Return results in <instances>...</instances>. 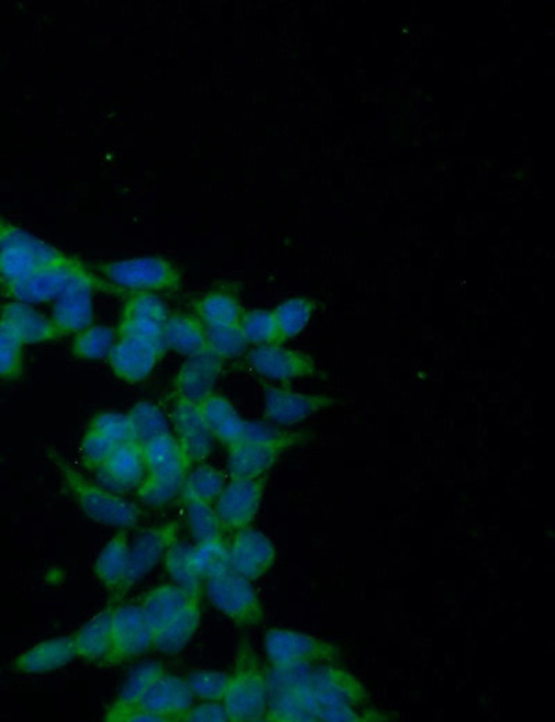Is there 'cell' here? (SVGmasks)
Returning <instances> with one entry per match:
<instances>
[{"label":"cell","instance_id":"1f68e13d","mask_svg":"<svg viewBox=\"0 0 555 722\" xmlns=\"http://www.w3.org/2000/svg\"><path fill=\"white\" fill-rule=\"evenodd\" d=\"M129 545L125 530L120 531L112 541L103 548L97 560L95 575L104 588L112 595L122 586L128 568Z\"/></svg>","mask_w":555,"mask_h":722},{"label":"cell","instance_id":"74e56055","mask_svg":"<svg viewBox=\"0 0 555 722\" xmlns=\"http://www.w3.org/2000/svg\"><path fill=\"white\" fill-rule=\"evenodd\" d=\"M191 552V545L175 542L166 553V568L177 586L201 598L202 579L197 577L195 569L192 567Z\"/></svg>","mask_w":555,"mask_h":722},{"label":"cell","instance_id":"836d02e7","mask_svg":"<svg viewBox=\"0 0 555 722\" xmlns=\"http://www.w3.org/2000/svg\"><path fill=\"white\" fill-rule=\"evenodd\" d=\"M316 307V302L312 301L310 297L295 296L280 303L272 311L274 312L278 329H280L282 342L290 341V339L296 338L297 335L305 331L308 323L312 321Z\"/></svg>","mask_w":555,"mask_h":722},{"label":"cell","instance_id":"7a4b0ae2","mask_svg":"<svg viewBox=\"0 0 555 722\" xmlns=\"http://www.w3.org/2000/svg\"><path fill=\"white\" fill-rule=\"evenodd\" d=\"M50 459L59 471L67 490L92 521L127 530L143 520L144 511L138 506L131 504L118 494L104 489L101 485L89 483L59 453L50 452Z\"/></svg>","mask_w":555,"mask_h":722},{"label":"cell","instance_id":"e575fe53","mask_svg":"<svg viewBox=\"0 0 555 722\" xmlns=\"http://www.w3.org/2000/svg\"><path fill=\"white\" fill-rule=\"evenodd\" d=\"M117 338V329L98 324L77 334L71 352L80 360L106 359Z\"/></svg>","mask_w":555,"mask_h":722},{"label":"cell","instance_id":"8fae6325","mask_svg":"<svg viewBox=\"0 0 555 722\" xmlns=\"http://www.w3.org/2000/svg\"><path fill=\"white\" fill-rule=\"evenodd\" d=\"M155 630L146 620L143 607L128 605L113 610L112 651L106 666L143 656L154 648Z\"/></svg>","mask_w":555,"mask_h":722},{"label":"cell","instance_id":"8d00e7d4","mask_svg":"<svg viewBox=\"0 0 555 722\" xmlns=\"http://www.w3.org/2000/svg\"><path fill=\"white\" fill-rule=\"evenodd\" d=\"M131 422H133L135 442L143 444L148 443L165 433H170L169 422L160 407L151 402H139L128 413Z\"/></svg>","mask_w":555,"mask_h":722},{"label":"cell","instance_id":"d590c367","mask_svg":"<svg viewBox=\"0 0 555 722\" xmlns=\"http://www.w3.org/2000/svg\"><path fill=\"white\" fill-rule=\"evenodd\" d=\"M191 564L197 577L207 580L222 574L229 567V551L224 539L197 542L192 546Z\"/></svg>","mask_w":555,"mask_h":722},{"label":"cell","instance_id":"9a60e30c","mask_svg":"<svg viewBox=\"0 0 555 722\" xmlns=\"http://www.w3.org/2000/svg\"><path fill=\"white\" fill-rule=\"evenodd\" d=\"M228 551L230 569L249 580L263 578L276 560V549L271 539L251 527L235 532Z\"/></svg>","mask_w":555,"mask_h":722},{"label":"cell","instance_id":"484cf974","mask_svg":"<svg viewBox=\"0 0 555 722\" xmlns=\"http://www.w3.org/2000/svg\"><path fill=\"white\" fill-rule=\"evenodd\" d=\"M113 610L93 617L75 638L77 657L92 663H106L112 651Z\"/></svg>","mask_w":555,"mask_h":722},{"label":"cell","instance_id":"ee69618b","mask_svg":"<svg viewBox=\"0 0 555 722\" xmlns=\"http://www.w3.org/2000/svg\"><path fill=\"white\" fill-rule=\"evenodd\" d=\"M24 345L0 326V380L18 381L24 373Z\"/></svg>","mask_w":555,"mask_h":722},{"label":"cell","instance_id":"b9f144b4","mask_svg":"<svg viewBox=\"0 0 555 722\" xmlns=\"http://www.w3.org/2000/svg\"><path fill=\"white\" fill-rule=\"evenodd\" d=\"M186 477H160V475H145L138 486L139 499L145 505L160 507L170 504L178 494H181Z\"/></svg>","mask_w":555,"mask_h":722},{"label":"cell","instance_id":"f35d334b","mask_svg":"<svg viewBox=\"0 0 555 722\" xmlns=\"http://www.w3.org/2000/svg\"><path fill=\"white\" fill-rule=\"evenodd\" d=\"M246 342L253 347H263V345L284 343L282 342L280 329L272 311H250L245 312L242 320L239 323Z\"/></svg>","mask_w":555,"mask_h":722},{"label":"cell","instance_id":"2e32d148","mask_svg":"<svg viewBox=\"0 0 555 722\" xmlns=\"http://www.w3.org/2000/svg\"><path fill=\"white\" fill-rule=\"evenodd\" d=\"M246 361L256 374L278 382L306 379L317 371L310 356L282 347V343L256 347L250 350Z\"/></svg>","mask_w":555,"mask_h":722},{"label":"cell","instance_id":"6da1fadb","mask_svg":"<svg viewBox=\"0 0 555 722\" xmlns=\"http://www.w3.org/2000/svg\"><path fill=\"white\" fill-rule=\"evenodd\" d=\"M293 688L312 722H359L375 717L365 711L369 689L348 669L337 664L293 667Z\"/></svg>","mask_w":555,"mask_h":722},{"label":"cell","instance_id":"30bf717a","mask_svg":"<svg viewBox=\"0 0 555 722\" xmlns=\"http://www.w3.org/2000/svg\"><path fill=\"white\" fill-rule=\"evenodd\" d=\"M180 533L178 522L150 528L136 539L134 546L129 548L128 568L122 586L113 595V601H118L138 585L160 560L166 556L167 551L174 545Z\"/></svg>","mask_w":555,"mask_h":722},{"label":"cell","instance_id":"7c38bea8","mask_svg":"<svg viewBox=\"0 0 555 722\" xmlns=\"http://www.w3.org/2000/svg\"><path fill=\"white\" fill-rule=\"evenodd\" d=\"M265 486L267 477L228 481L214 504L224 531L237 532L250 527L260 510Z\"/></svg>","mask_w":555,"mask_h":722},{"label":"cell","instance_id":"bcb514c9","mask_svg":"<svg viewBox=\"0 0 555 722\" xmlns=\"http://www.w3.org/2000/svg\"><path fill=\"white\" fill-rule=\"evenodd\" d=\"M92 430L102 433L114 444H125L135 442V433L133 422H131L128 415L122 413H101L93 417L91 422Z\"/></svg>","mask_w":555,"mask_h":722},{"label":"cell","instance_id":"cb8c5ba5","mask_svg":"<svg viewBox=\"0 0 555 722\" xmlns=\"http://www.w3.org/2000/svg\"><path fill=\"white\" fill-rule=\"evenodd\" d=\"M199 407L214 439L228 448L240 441L246 421L227 397L214 392Z\"/></svg>","mask_w":555,"mask_h":722},{"label":"cell","instance_id":"f1b7e54d","mask_svg":"<svg viewBox=\"0 0 555 722\" xmlns=\"http://www.w3.org/2000/svg\"><path fill=\"white\" fill-rule=\"evenodd\" d=\"M163 673L166 669L159 663L145 664V666L136 668L124 684L117 700L107 711L106 721L124 722L125 717L139 708L140 700L144 699L151 684Z\"/></svg>","mask_w":555,"mask_h":722},{"label":"cell","instance_id":"5b68a950","mask_svg":"<svg viewBox=\"0 0 555 722\" xmlns=\"http://www.w3.org/2000/svg\"><path fill=\"white\" fill-rule=\"evenodd\" d=\"M98 269L110 284L129 293L175 292L182 286L180 270L160 256L112 261Z\"/></svg>","mask_w":555,"mask_h":722},{"label":"cell","instance_id":"d6986e66","mask_svg":"<svg viewBox=\"0 0 555 722\" xmlns=\"http://www.w3.org/2000/svg\"><path fill=\"white\" fill-rule=\"evenodd\" d=\"M98 471L99 483L113 494L138 488L146 475L143 447L136 442L120 444Z\"/></svg>","mask_w":555,"mask_h":722},{"label":"cell","instance_id":"8992f818","mask_svg":"<svg viewBox=\"0 0 555 722\" xmlns=\"http://www.w3.org/2000/svg\"><path fill=\"white\" fill-rule=\"evenodd\" d=\"M264 647L272 668L314 667L342 661V648L333 643L285 628L267 631Z\"/></svg>","mask_w":555,"mask_h":722},{"label":"cell","instance_id":"7402d4cb","mask_svg":"<svg viewBox=\"0 0 555 722\" xmlns=\"http://www.w3.org/2000/svg\"><path fill=\"white\" fill-rule=\"evenodd\" d=\"M223 370V360L212 353L190 358L178 371L174 381L175 396L201 405L214 394V385Z\"/></svg>","mask_w":555,"mask_h":722},{"label":"cell","instance_id":"52a82bcc","mask_svg":"<svg viewBox=\"0 0 555 722\" xmlns=\"http://www.w3.org/2000/svg\"><path fill=\"white\" fill-rule=\"evenodd\" d=\"M206 593L214 607L240 628L258 627L264 620V609L251 580L225 569L206 580Z\"/></svg>","mask_w":555,"mask_h":722},{"label":"cell","instance_id":"5bb4252c","mask_svg":"<svg viewBox=\"0 0 555 722\" xmlns=\"http://www.w3.org/2000/svg\"><path fill=\"white\" fill-rule=\"evenodd\" d=\"M337 405V401L326 395H307L282 386H264V417L278 427H292L316 413Z\"/></svg>","mask_w":555,"mask_h":722},{"label":"cell","instance_id":"d4e9b609","mask_svg":"<svg viewBox=\"0 0 555 722\" xmlns=\"http://www.w3.org/2000/svg\"><path fill=\"white\" fill-rule=\"evenodd\" d=\"M163 338L167 349L188 359L208 352L206 327L188 314H170L163 324Z\"/></svg>","mask_w":555,"mask_h":722},{"label":"cell","instance_id":"44dd1931","mask_svg":"<svg viewBox=\"0 0 555 722\" xmlns=\"http://www.w3.org/2000/svg\"><path fill=\"white\" fill-rule=\"evenodd\" d=\"M0 326L9 329L23 345L56 341L61 338L54 323L29 303L13 301L0 311Z\"/></svg>","mask_w":555,"mask_h":722},{"label":"cell","instance_id":"f907efd6","mask_svg":"<svg viewBox=\"0 0 555 722\" xmlns=\"http://www.w3.org/2000/svg\"><path fill=\"white\" fill-rule=\"evenodd\" d=\"M124 722H167L163 717L150 713L148 710L136 709L125 717Z\"/></svg>","mask_w":555,"mask_h":722},{"label":"cell","instance_id":"4dcf8cb0","mask_svg":"<svg viewBox=\"0 0 555 722\" xmlns=\"http://www.w3.org/2000/svg\"><path fill=\"white\" fill-rule=\"evenodd\" d=\"M199 320L206 328H225L239 326L243 308L233 293L214 291L195 303Z\"/></svg>","mask_w":555,"mask_h":722},{"label":"cell","instance_id":"f546056e","mask_svg":"<svg viewBox=\"0 0 555 722\" xmlns=\"http://www.w3.org/2000/svg\"><path fill=\"white\" fill-rule=\"evenodd\" d=\"M199 624H201V605L197 600L155 631L154 648L163 654L180 653L196 634Z\"/></svg>","mask_w":555,"mask_h":722},{"label":"cell","instance_id":"9c48e42d","mask_svg":"<svg viewBox=\"0 0 555 722\" xmlns=\"http://www.w3.org/2000/svg\"><path fill=\"white\" fill-rule=\"evenodd\" d=\"M88 273L81 261L72 259L68 263L44 267L25 279L0 285L14 301L34 305L56 301L72 282Z\"/></svg>","mask_w":555,"mask_h":722},{"label":"cell","instance_id":"681fc988","mask_svg":"<svg viewBox=\"0 0 555 722\" xmlns=\"http://www.w3.org/2000/svg\"><path fill=\"white\" fill-rule=\"evenodd\" d=\"M182 722H227L229 717L223 702H206L199 706H192L185 714L181 717Z\"/></svg>","mask_w":555,"mask_h":722},{"label":"cell","instance_id":"277c9868","mask_svg":"<svg viewBox=\"0 0 555 722\" xmlns=\"http://www.w3.org/2000/svg\"><path fill=\"white\" fill-rule=\"evenodd\" d=\"M72 259L0 216V284L25 279L44 267L68 263Z\"/></svg>","mask_w":555,"mask_h":722},{"label":"cell","instance_id":"ab89813d","mask_svg":"<svg viewBox=\"0 0 555 722\" xmlns=\"http://www.w3.org/2000/svg\"><path fill=\"white\" fill-rule=\"evenodd\" d=\"M188 510V526L192 537L196 542L213 541V539H224L222 522L218 520L214 505L204 504V501L185 499Z\"/></svg>","mask_w":555,"mask_h":722},{"label":"cell","instance_id":"83f0119b","mask_svg":"<svg viewBox=\"0 0 555 722\" xmlns=\"http://www.w3.org/2000/svg\"><path fill=\"white\" fill-rule=\"evenodd\" d=\"M146 471L154 475H188L192 464L183 454L180 442L171 433L143 444Z\"/></svg>","mask_w":555,"mask_h":722},{"label":"cell","instance_id":"7bdbcfd3","mask_svg":"<svg viewBox=\"0 0 555 722\" xmlns=\"http://www.w3.org/2000/svg\"><path fill=\"white\" fill-rule=\"evenodd\" d=\"M169 316L166 303L150 292L131 293L123 308L125 318H143V320L165 324Z\"/></svg>","mask_w":555,"mask_h":722},{"label":"cell","instance_id":"e0dca14e","mask_svg":"<svg viewBox=\"0 0 555 722\" xmlns=\"http://www.w3.org/2000/svg\"><path fill=\"white\" fill-rule=\"evenodd\" d=\"M172 426L177 433L183 454L188 462L201 464L211 456L214 441L211 430L202 416L201 407L196 403L175 396L171 411Z\"/></svg>","mask_w":555,"mask_h":722},{"label":"cell","instance_id":"4316f807","mask_svg":"<svg viewBox=\"0 0 555 722\" xmlns=\"http://www.w3.org/2000/svg\"><path fill=\"white\" fill-rule=\"evenodd\" d=\"M197 600V596L186 593L180 586L166 585L146 595L140 607H143L146 620L156 631Z\"/></svg>","mask_w":555,"mask_h":722},{"label":"cell","instance_id":"4fadbf2b","mask_svg":"<svg viewBox=\"0 0 555 722\" xmlns=\"http://www.w3.org/2000/svg\"><path fill=\"white\" fill-rule=\"evenodd\" d=\"M305 433L290 432L281 441H240L229 447L228 473L230 478H263L274 467L285 450L305 441Z\"/></svg>","mask_w":555,"mask_h":722},{"label":"cell","instance_id":"60d3db41","mask_svg":"<svg viewBox=\"0 0 555 722\" xmlns=\"http://www.w3.org/2000/svg\"><path fill=\"white\" fill-rule=\"evenodd\" d=\"M208 353L219 360L237 359L248 349L239 326L225 328H206Z\"/></svg>","mask_w":555,"mask_h":722},{"label":"cell","instance_id":"7dc6e473","mask_svg":"<svg viewBox=\"0 0 555 722\" xmlns=\"http://www.w3.org/2000/svg\"><path fill=\"white\" fill-rule=\"evenodd\" d=\"M118 337L138 339L146 343L154 345L166 352L163 338V324L143 320V318H122L117 328Z\"/></svg>","mask_w":555,"mask_h":722},{"label":"cell","instance_id":"ba28073f","mask_svg":"<svg viewBox=\"0 0 555 722\" xmlns=\"http://www.w3.org/2000/svg\"><path fill=\"white\" fill-rule=\"evenodd\" d=\"M95 290L115 293L125 292L97 279L91 273L81 275L57 297L54 312H52L50 320L60 337L81 332L92 326V292Z\"/></svg>","mask_w":555,"mask_h":722},{"label":"cell","instance_id":"ac0fdd59","mask_svg":"<svg viewBox=\"0 0 555 722\" xmlns=\"http://www.w3.org/2000/svg\"><path fill=\"white\" fill-rule=\"evenodd\" d=\"M166 352L138 339L118 337L107 356L110 368L127 384H139L148 379Z\"/></svg>","mask_w":555,"mask_h":722},{"label":"cell","instance_id":"f6af8a7d","mask_svg":"<svg viewBox=\"0 0 555 722\" xmlns=\"http://www.w3.org/2000/svg\"><path fill=\"white\" fill-rule=\"evenodd\" d=\"M193 696L204 702H223L229 682V673L197 672L185 679Z\"/></svg>","mask_w":555,"mask_h":722},{"label":"cell","instance_id":"603a6c76","mask_svg":"<svg viewBox=\"0 0 555 722\" xmlns=\"http://www.w3.org/2000/svg\"><path fill=\"white\" fill-rule=\"evenodd\" d=\"M77 658L75 638L60 636L39 643L15 658V672L27 675L54 673Z\"/></svg>","mask_w":555,"mask_h":722},{"label":"cell","instance_id":"3957f363","mask_svg":"<svg viewBox=\"0 0 555 722\" xmlns=\"http://www.w3.org/2000/svg\"><path fill=\"white\" fill-rule=\"evenodd\" d=\"M269 703V684L267 672L260 658L248 641L240 642L234 672L229 674L227 692L223 704L229 721H265Z\"/></svg>","mask_w":555,"mask_h":722},{"label":"cell","instance_id":"ffe728a7","mask_svg":"<svg viewBox=\"0 0 555 722\" xmlns=\"http://www.w3.org/2000/svg\"><path fill=\"white\" fill-rule=\"evenodd\" d=\"M195 702L190 685L180 677L163 673L156 679L139 708L150 713L163 717L167 722L180 721L181 717L190 710Z\"/></svg>","mask_w":555,"mask_h":722},{"label":"cell","instance_id":"d6a6232c","mask_svg":"<svg viewBox=\"0 0 555 722\" xmlns=\"http://www.w3.org/2000/svg\"><path fill=\"white\" fill-rule=\"evenodd\" d=\"M227 475L213 465L199 464L195 470L188 473L182 486V498L204 501L214 505L227 485Z\"/></svg>","mask_w":555,"mask_h":722},{"label":"cell","instance_id":"c3c4849f","mask_svg":"<svg viewBox=\"0 0 555 722\" xmlns=\"http://www.w3.org/2000/svg\"><path fill=\"white\" fill-rule=\"evenodd\" d=\"M115 448H117V444L103 437L102 433L89 428L81 443L82 462L89 470L102 469L103 464L112 456Z\"/></svg>","mask_w":555,"mask_h":722}]
</instances>
